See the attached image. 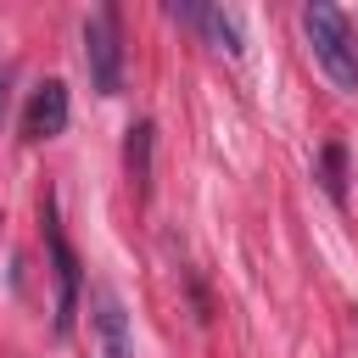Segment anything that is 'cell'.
<instances>
[{
	"label": "cell",
	"instance_id": "obj_7",
	"mask_svg": "<svg viewBox=\"0 0 358 358\" xmlns=\"http://www.w3.org/2000/svg\"><path fill=\"white\" fill-rule=\"evenodd\" d=\"M151 123L140 117V123H129V140H123V168H129V185H134V196H151Z\"/></svg>",
	"mask_w": 358,
	"mask_h": 358
},
{
	"label": "cell",
	"instance_id": "obj_5",
	"mask_svg": "<svg viewBox=\"0 0 358 358\" xmlns=\"http://www.w3.org/2000/svg\"><path fill=\"white\" fill-rule=\"evenodd\" d=\"M95 336H101V358H134V330L112 291H95Z\"/></svg>",
	"mask_w": 358,
	"mask_h": 358
},
{
	"label": "cell",
	"instance_id": "obj_2",
	"mask_svg": "<svg viewBox=\"0 0 358 358\" xmlns=\"http://www.w3.org/2000/svg\"><path fill=\"white\" fill-rule=\"evenodd\" d=\"M84 67H90V84L101 95H117L123 90V28H117V6H101L84 17Z\"/></svg>",
	"mask_w": 358,
	"mask_h": 358
},
{
	"label": "cell",
	"instance_id": "obj_6",
	"mask_svg": "<svg viewBox=\"0 0 358 358\" xmlns=\"http://www.w3.org/2000/svg\"><path fill=\"white\" fill-rule=\"evenodd\" d=\"M168 17H179V22H196V28L213 39V50H224V56H241V28H235V17H229V11H218V6H168Z\"/></svg>",
	"mask_w": 358,
	"mask_h": 358
},
{
	"label": "cell",
	"instance_id": "obj_3",
	"mask_svg": "<svg viewBox=\"0 0 358 358\" xmlns=\"http://www.w3.org/2000/svg\"><path fill=\"white\" fill-rule=\"evenodd\" d=\"M39 224H45V252H50V268H56V336L73 330V313H78V291H84V274H78V257L62 235V218H56V201L45 196L39 201Z\"/></svg>",
	"mask_w": 358,
	"mask_h": 358
},
{
	"label": "cell",
	"instance_id": "obj_1",
	"mask_svg": "<svg viewBox=\"0 0 358 358\" xmlns=\"http://www.w3.org/2000/svg\"><path fill=\"white\" fill-rule=\"evenodd\" d=\"M302 34H308V50L324 67V78L341 95H358V45H352L347 17L336 6H324V0H313V6H302Z\"/></svg>",
	"mask_w": 358,
	"mask_h": 358
},
{
	"label": "cell",
	"instance_id": "obj_4",
	"mask_svg": "<svg viewBox=\"0 0 358 358\" xmlns=\"http://www.w3.org/2000/svg\"><path fill=\"white\" fill-rule=\"evenodd\" d=\"M67 129V84L62 78H45L34 95H28V112H22V140H56Z\"/></svg>",
	"mask_w": 358,
	"mask_h": 358
},
{
	"label": "cell",
	"instance_id": "obj_9",
	"mask_svg": "<svg viewBox=\"0 0 358 358\" xmlns=\"http://www.w3.org/2000/svg\"><path fill=\"white\" fill-rule=\"evenodd\" d=\"M0 117H6V84H0Z\"/></svg>",
	"mask_w": 358,
	"mask_h": 358
},
{
	"label": "cell",
	"instance_id": "obj_8",
	"mask_svg": "<svg viewBox=\"0 0 358 358\" xmlns=\"http://www.w3.org/2000/svg\"><path fill=\"white\" fill-rule=\"evenodd\" d=\"M341 145H324V190H330V201H347V173H341Z\"/></svg>",
	"mask_w": 358,
	"mask_h": 358
}]
</instances>
